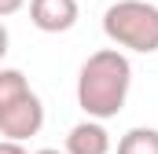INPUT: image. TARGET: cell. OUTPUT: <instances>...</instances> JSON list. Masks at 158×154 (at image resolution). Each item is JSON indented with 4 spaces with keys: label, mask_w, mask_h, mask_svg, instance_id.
<instances>
[{
    "label": "cell",
    "mask_w": 158,
    "mask_h": 154,
    "mask_svg": "<svg viewBox=\"0 0 158 154\" xmlns=\"http://www.w3.org/2000/svg\"><path fill=\"white\" fill-rule=\"evenodd\" d=\"M81 18L77 0H30V22L40 33H66Z\"/></svg>",
    "instance_id": "cell-4"
},
{
    "label": "cell",
    "mask_w": 158,
    "mask_h": 154,
    "mask_svg": "<svg viewBox=\"0 0 158 154\" xmlns=\"http://www.w3.org/2000/svg\"><path fill=\"white\" fill-rule=\"evenodd\" d=\"M26 7V0H0V18H7V15H19Z\"/></svg>",
    "instance_id": "cell-8"
},
{
    "label": "cell",
    "mask_w": 158,
    "mask_h": 154,
    "mask_svg": "<svg viewBox=\"0 0 158 154\" xmlns=\"http://www.w3.org/2000/svg\"><path fill=\"white\" fill-rule=\"evenodd\" d=\"M0 154H30V151H26L22 140H7V136H4V140H0Z\"/></svg>",
    "instance_id": "cell-7"
},
{
    "label": "cell",
    "mask_w": 158,
    "mask_h": 154,
    "mask_svg": "<svg viewBox=\"0 0 158 154\" xmlns=\"http://www.w3.org/2000/svg\"><path fill=\"white\" fill-rule=\"evenodd\" d=\"M66 154H110V132L103 121L85 117L66 132Z\"/></svg>",
    "instance_id": "cell-5"
},
{
    "label": "cell",
    "mask_w": 158,
    "mask_h": 154,
    "mask_svg": "<svg viewBox=\"0 0 158 154\" xmlns=\"http://www.w3.org/2000/svg\"><path fill=\"white\" fill-rule=\"evenodd\" d=\"M103 33L114 48L155 55L158 51V4H151V0H114L103 11Z\"/></svg>",
    "instance_id": "cell-3"
},
{
    "label": "cell",
    "mask_w": 158,
    "mask_h": 154,
    "mask_svg": "<svg viewBox=\"0 0 158 154\" xmlns=\"http://www.w3.org/2000/svg\"><path fill=\"white\" fill-rule=\"evenodd\" d=\"M7 44H11V33H7V26L0 22V63H4V55H7Z\"/></svg>",
    "instance_id": "cell-9"
},
{
    "label": "cell",
    "mask_w": 158,
    "mask_h": 154,
    "mask_svg": "<svg viewBox=\"0 0 158 154\" xmlns=\"http://www.w3.org/2000/svg\"><path fill=\"white\" fill-rule=\"evenodd\" d=\"M132 88V63L121 48H99L77 74V107L96 121H110L125 110Z\"/></svg>",
    "instance_id": "cell-1"
},
{
    "label": "cell",
    "mask_w": 158,
    "mask_h": 154,
    "mask_svg": "<svg viewBox=\"0 0 158 154\" xmlns=\"http://www.w3.org/2000/svg\"><path fill=\"white\" fill-rule=\"evenodd\" d=\"M30 154H66V151H55V147H40V151H30Z\"/></svg>",
    "instance_id": "cell-10"
},
{
    "label": "cell",
    "mask_w": 158,
    "mask_h": 154,
    "mask_svg": "<svg viewBox=\"0 0 158 154\" xmlns=\"http://www.w3.org/2000/svg\"><path fill=\"white\" fill-rule=\"evenodd\" d=\"M44 128V103L30 88V81L15 66H0V136L7 140H30Z\"/></svg>",
    "instance_id": "cell-2"
},
{
    "label": "cell",
    "mask_w": 158,
    "mask_h": 154,
    "mask_svg": "<svg viewBox=\"0 0 158 154\" xmlns=\"http://www.w3.org/2000/svg\"><path fill=\"white\" fill-rule=\"evenodd\" d=\"M118 154H158V128L136 125L118 140Z\"/></svg>",
    "instance_id": "cell-6"
}]
</instances>
